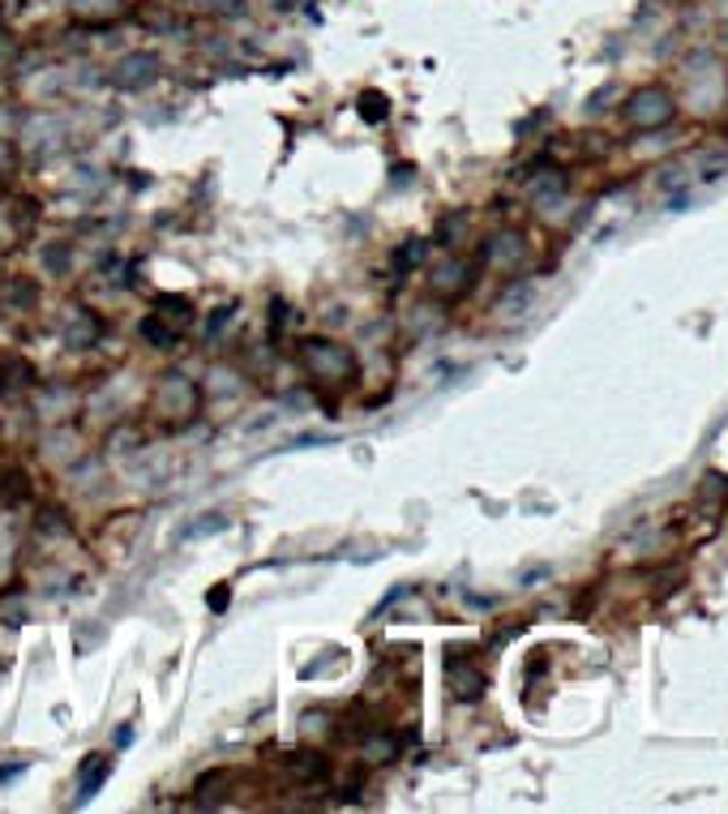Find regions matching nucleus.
Segmentation results:
<instances>
[{
    "instance_id": "8",
    "label": "nucleus",
    "mask_w": 728,
    "mask_h": 814,
    "mask_svg": "<svg viewBox=\"0 0 728 814\" xmlns=\"http://www.w3.org/2000/svg\"><path fill=\"white\" fill-rule=\"evenodd\" d=\"M361 108H364V120H382L386 116V99L382 95H364Z\"/></svg>"
},
{
    "instance_id": "5",
    "label": "nucleus",
    "mask_w": 728,
    "mask_h": 814,
    "mask_svg": "<svg viewBox=\"0 0 728 814\" xmlns=\"http://www.w3.org/2000/svg\"><path fill=\"white\" fill-rule=\"evenodd\" d=\"M155 78V57H134L120 65V86H138V82H150Z\"/></svg>"
},
{
    "instance_id": "6",
    "label": "nucleus",
    "mask_w": 728,
    "mask_h": 814,
    "mask_svg": "<svg viewBox=\"0 0 728 814\" xmlns=\"http://www.w3.org/2000/svg\"><path fill=\"white\" fill-rule=\"evenodd\" d=\"M493 257H498V262H519V257H523V241H519V236H498V241H493Z\"/></svg>"
},
{
    "instance_id": "2",
    "label": "nucleus",
    "mask_w": 728,
    "mask_h": 814,
    "mask_svg": "<svg viewBox=\"0 0 728 814\" xmlns=\"http://www.w3.org/2000/svg\"><path fill=\"white\" fill-rule=\"evenodd\" d=\"M305 365L308 373H317V377H326V382H347V373H352V356L335 347V343H305Z\"/></svg>"
},
{
    "instance_id": "4",
    "label": "nucleus",
    "mask_w": 728,
    "mask_h": 814,
    "mask_svg": "<svg viewBox=\"0 0 728 814\" xmlns=\"http://www.w3.org/2000/svg\"><path fill=\"white\" fill-rule=\"evenodd\" d=\"M450 686H454L459 699H476L480 690H484V677H480L476 669H463V665L454 660V665H450Z\"/></svg>"
},
{
    "instance_id": "7",
    "label": "nucleus",
    "mask_w": 728,
    "mask_h": 814,
    "mask_svg": "<svg viewBox=\"0 0 728 814\" xmlns=\"http://www.w3.org/2000/svg\"><path fill=\"white\" fill-rule=\"evenodd\" d=\"M141 335L150 339V343H159V347H171V343H176V335H171V331H164L159 322H141Z\"/></svg>"
},
{
    "instance_id": "1",
    "label": "nucleus",
    "mask_w": 728,
    "mask_h": 814,
    "mask_svg": "<svg viewBox=\"0 0 728 814\" xmlns=\"http://www.w3.org/2000/svg\"><path fill=\"white\" fill-rule=\"evenodd\" d=\"M626 116H630L634 129H660V125H669L672 120V95L669 90H660V86H643L639 95H630Z\"/></svg>"
},
{
    "instance_id": "3",
    "label": "nucleus",
    "mask_w": 728,
    "mask_h": 814,
    "mask_svg": "<svg viewBox=\"0 0 728 814\" xmlns=\"http://www.w3.org/2000/svg\"><path fill=\"white\" fill-rule=\"evenodd\" d=\"M108 772H112V758L108 755H86L82 772H78V797H95L99 793V785L108 781Z\"/></svg>"
}]
</instances>
